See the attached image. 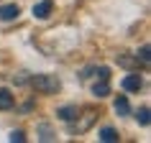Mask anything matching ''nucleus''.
<instances>
[{
  "label": "nucleus",
  "instance_id": "f03ea898",
  "mask_svg": "<svg viewBox=\"0 0 151 143\" xmlns=\"http://www.w3.org/2000/svg\"><path fill=\"white\" fill-rule=\"evenodd\" d=\"M54 10V3L51 0H41V3H36L33 5V18H39V21H44V18H49V13Z\"/></svg>",
  "mask_w": 151,
  "mask_h": 143
},
{
  "label": "nucleus",
  "instance_id": "ddd939ff",
  "mask_svg": "<svg viewBox=\"0 0 151 143\" xmlns=\"http://www.w3.org/2000/svg\"><path fill=\"white\" fill-rule=\"evenodd\" d=\"M8 141L10 143H23L26 141V133H23V130H13V133L8 135Z\"/></svg>",
  "mask_w": 151,
  "mask_h": 143
},
{
  "label": "nucleus",
  "instance_id": "9d476101",
  "mask_svg": "<svg viewBox=\"0 0 151 143\" xmlns=\"http://www.w3.org/2000/svg\"><path fill=\"white\" fill-rule=\"evenodd\" d=\"M56 115L69 123V120H74V115H77V107H72V105H69V107H59V112H56Z\"/></svg>",
  "mask_w": 151,
  "mask_h": 143
},
{
  "label": "nucleus",
  "instance_id": "9b49d317",
  "mask_svg": "<svg viewBox=\"0 0 151 143\" xmlns=\"http://www.w3.org/2000/svg\"><path fill=\"white\" fill-rule=\"evenodd\" d=\"M149 115H151V112H149V107H141V110L136 112V120H138V123H141V125L146 128V125H149Z\"/></svg>",
  "mask_w": 151,
  "mask_h": 143
},
{
  "label": "nucleus",
  "instance_id": "f8f14e48",
  "mask_svg": "<svg viewBox=\"0 0 151 143\" xmlns=\"http://www.w3.org/2000/svg\"><path fill=\"white\" fill-rule=\"evenodd\" d=\"M39 133H41V135H39L41 141H54V138H56V135L51 133V128H49V125H41V128H39Z\"/></svg>",
  "mask_w": 151,
  "mask_h": 143
},
{
  "label": "nucleus",
  "instance_id": "1a4fd4ad",
  "mask_svg": "<svg viewBox=\"0 0 151 143\" xmlns=\"http://www.w3.org/2000/svg\"><path fill=\"white\" fill-rule=\"evenodd\" d=\"M136 59H141V64H143V66H149V59H151V49H149V44H143V46L138 49Z\"/></svg>",
  "mask_w": 151,
  "mask_h": 143
},
{
  "label": "nucleus",
  "instance_id": "20e7f679",
  "mask_svg": "<svg viewBox=\"0 0 151 143\" xmlns=\"http://www.w3.org/2000/svg\"><path fill=\"white\" fill-rule=\"evenodd\" d=\"M21 16V8L16 3H8V5H0V21H16Z\"/></svg>",
  "mask_w": 151,
  "mask_h": 143
},
{
  "label": "nucleus",
  "instance_id": "6e6552de",
  "mask_svg": "<svg viewBox=\"0 0 151 143\" xmlns=\"http://www.w3.org/2000/svg\"><path fill=\"white\" fill-rule=\"evenodd\" d=\"M100 141H105V143L118 141V133H115V128H103V130H100Z\"/></svg>",
  "mask_w": 151,
  "mask_h": 143
},
{
  "label": "nucleus",
  "instance_id": "423d86ee",
  "mask_svg": "<svg viewBox=\"0 0 151 143\" xmlns=\"http://www.w3.org/2000/svg\"><path fill=\"white\" fill-rule=\"evenodd\" d=\"M16 105L13 95H10V89H0V110H10Z\"/></svg>",
  "mask_w": 151,
  "mask_h": 143
},
{
  "label": "nucleus",
  "instance_id": "4468645a",
  "mask_svg": "<svg viewBox=\"0 0 151 143\" xmlns=\"http://www.w3.org/2000/svg\"><path fill=\"white\" fill-rule=\"evenodd\" d=\"M97 77H100V79H108V77H110V69H108V66H97Z\"/></svg>",
  "mask_w": 151,
  "mask_h": 143
},
{
  "label": "nucleus",
  "instance_id": "39448f33",
  "mask_svg": "<svg viewBox=\"0 0 151 143\" xmlns=\"http://www.w3.org/2000/svg\"><path fill=\"white\" fill-rule=\"evenodd\" d=\"M92 95L95 97H108L110 95V84H108V79H100L92 84Z\"/></svg>",
  "mask_w": 151,
  "mask_h": 143
},
{
  "label": "nucleus",
  "instance_id": "7ed1b4c3",
  "mask_svg": "<svg viewBox=\"0 0 151 143\" xmlns=\"http://www.w3.org/2000/svg\"><path fill=\"white\" fill-rule=\"evenodd\" d=\"M120 84H123V89H126V92H138V89L143 87V79L138 77V74H128V77H123V82H120Z\"/></svg>",
  "mask_w": 151,
  "mask_h": 143
},
{
  "label": "nucleus",
  "instance_id": "f257e3e1",
  "mask_svg": "<svg viewBox=\"0 0 151 143\" xmlns=\"http://www.w3.org/2000/svg\"><path fill=\"white\" fill-rule=\"evenodd\" d=\"M33 89H39V92H44V95H51V92H59V87H62V82L56 79V74H36L31 79Z\"/></svg>",
  "mask_w": 151,
  "mask_h": 143
},
{
  "label": "nucleus",
  "instance_id": "0eeeda50",
  "mask_svg": "<svg viewBox=\"0 0 151 143\" xmlns=\"http://www.w3.org/2000/svg\"><path fill=\"white\" fill-rule=\"evenodd\" d=\"M115 112H118V115H128V112H131V105H128V100L123 95L115 97Z\"/></svg>",
  "mask_w": 151,
  "mask_h": 143
}]
</instances>
